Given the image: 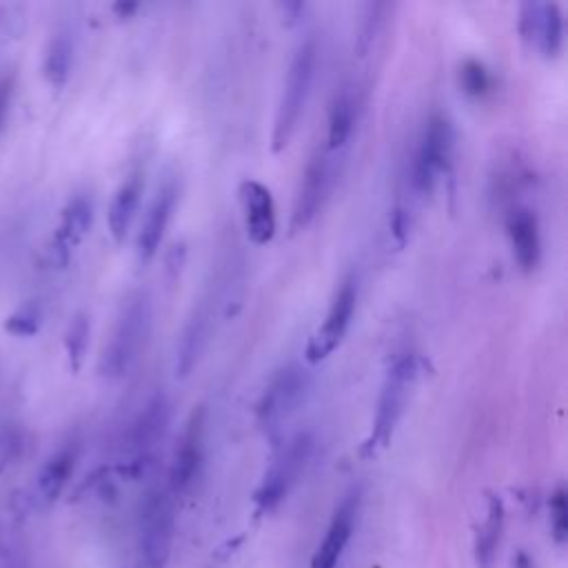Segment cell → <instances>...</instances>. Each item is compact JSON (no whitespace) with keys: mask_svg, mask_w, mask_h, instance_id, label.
Listing matches in <instances>:
<instances>
[{"mask_svg":"<svg viewBox=\"0 0 568 568\" xmlns=\"http://www.w3.org/2000/svg\"><path fill=\"white\" fill-rule=\"evenodd\" d=\"M359 508H362V493L357 488H353L351 493H346L339 504L335 506L326 532L320 539L313 557H311V568H337L348 544L351 537L357 528V519H359Z\"/></svg>","mask_w":568,"mask_h":568,"instance_id":"cell-8","label":"cell"},{"mask_svg":"<svg viewBox=\"0 0 568 568\" xmlns=\"http://www.w3.org/2000/svg\"><path fill=\"white\" fill-rule=\"evenodd\" d=\"M4 331L16 337H31L40 328V308L36 304H24L4 317Z\"/></svg>","mask_w":568,"mask_h":568,"instance_id":"cell-27","label":"cell"},{"mask_svg":"<svg viewBox=\"0 0 568 568\" xmlns=\"http://www.w3.org/2000/svg\"><path fill=\"white\" fill-rule=\"evenodd\" d=\"M326 191H328V155L326 151L317 149L306 162V169L293 202L291 231H302L315 220V215L322 209Z\"/></svg>","mask_w":568,"mask_h":568,"instance_id":"cell-12","label":"cell"},{"mask_svg":"<svg viewBox=\"0 0 568 568\" xmlns=\"http://www.w3.org/2000/svg\"><path fill=\"white\" fill-rule=\"evenodd\" d=\"M73 64V42L69 38V33H58L53 36V40L47 47V55H44V78L49 80L51 87L60 89L71 71Z\"/></svg>","mask_w":568,"mask_h":568,"instance_id":"cell-23","label":"cell"},{"mask_svg":"<svg viewBox=\"0 0 568 568\" xmlns=\"http://www.w3.org/2000/svg\"><path fill=\"white\" fill-rule=\"evenodd\" d=\"M382 9H384V4H379V2L366 4L362 24H359V33H357V55H366L377 29H379V22H382Z\"/></svg>","mask_w":568,"mask_h":568,"instance_id":"cell-28","label":"cell"},{"mask_svg":"<svg viewBox=\"0 0 568 568\" xmlns=\"http://www.w3.org/2000/svg\"><path fill=\"white\" fill-rule=\"evenodd\" d=\"M304 9V4L302 2H284L282 4V11H286L291 18L288 20H295L297 18V13Z\"/></svg>","mask_w":568,"mask_h":568,"instance_id":"cell-32","label":"cell"},{"mask_svg":"<svg viewBox=\"0 0 568 568\" xmlns=\"http://www.w3.org/2000/svg\"><path fill=\"white\" fill-rule=\"evenodd\" d=\"M504 521H506L504 501L497 495H490L484 524L479 526L477 537H475V564H477V568H493L495 566L499 544H501V537H504Z\"/></svg>","mask_w":568,"mask_h":568,"instance_id":"cell-19","label":"cell"},{"mask_svg":"<svg viewBox=\"0 0 568 568\" xmlns=\"http://www.w3.org/2000/svg\"><path fill=\"white\" fill-rule=\"evenodd\" d=\"M166 424H169V402L162 393H158L146 402V406L133 422L131 435H129V444L138 455H142V459L162 439Z\"/></svg>","mask_w":568,"mask_h":568,"instance_id":"cell-17","label":"cell"},{"mask_svg":"<svg viewBox=\"0 0 568 568\" xmlns=\"http://www.w3.org/2000/svg\"><path fill=\"white\" fill-rule=\"evenodd\" d=\"M11 93H13V75H2L0 78V131L7 120V111L11 104Z\"/></svg>","mask_w":568,"mask_h":568,"instance_id":"cell-30","label":"cell"},{"mask_svg":"<svg viewBox=\"0 0 568 568\" xmlns=\"http://www.w3.org/2000/svg\"><path fill=\"white\" fill-rule=\"evenodd\" d=\"M355 124V104L353 98L348 93V89H342L333 102H331V111H328V135H326V151H337L346 144V140L351 138Z\"/></svg>","mask_w":568,"mask_h":568,"instance_id":"cell-22","label":"cell"},{"mask_svg":"<svg viewBox=\"0 0 568 568\" xmlns=\"http://www.w3.org/2000/svg\"><path fill=\"white\" fill-rule=\"evenodd\" d=\"M206 410L197 406L182 433L180 446L175 450L171 473H169V490L171 493H186L202 473L204 466V450H206Z\"/></svg>","mask_w":568,"mask_h":568,"instance_id":"cell-10","label":"cell"},{"mask_svg":"<svg viewBox=\"0 0 568 568\" xmlns=\"http://www.w3.org/2000/svg\"><path fill=\"white\" fill-rule=\"evenodd\" d=\"M453 158V126L448 118L439 111L430 113L424 131L419 135V144L413 155V186L428 195L439 178L446 173Z\"/></svg>","mask_w":568,"mask_h":568,"instance_id":"cell-6","label":"cell"},{"mask_svg":"<svg viewBox=\"0 0 568 568\" xmlns=\"http://www.w3.org/2000/svg\"><path fill=\"white\" fill-rule=\"evenodd\" d=\"M510 568H537V566H535V559H532L526 550H517V552L513 555Z\"/></svg>","mask_w":568,"mask_h":568,"instance_id":"cell-31","label":"cell"},{"mask_svg":"<svg viewBox=\"0 0 568 568\" xmlns=\"http://www.w3.org/2000/svg\"><path fill=\"white\" fill-rule=\"evenodd\" d=\"M175 200H178V189L173 182H166L153 197V202L146 209L142 229L138 233V257L142 262H149L158 248L160 242L164 237V231L169 226L171 213L175 209Z\"/></svg>","mask_w":568,"mask_h":568,"instance_id":"cell-14","label":"cell"},{"mask_svg":"<svg viewBox=\"0 0 568 568\" xmlns=\"http://www.w3.org/2000/svg\"><path fill=\"white\" fill-rule=\"evenodd\" d=\"M355 302H357V284H355V277L348 275L339 284L322 326L317 328V333L311 337V342L306 346V359L311 364L326 359L339 346V342L344 339L348 324L353 320Z\"/></svg>","mask_w":568,"mask_h":568,"instance_id":"cell-9","label":"cell"},{"mask_svg":"<svg viewBox=\"0 0 568 568\" xmlns=\"http://www.w3.org/2000/svg\"><path fill=\"white\" fill-rule=\"evenodd\" d=\"M149 328H151V300L146 293L138 291L126 300L118 317L109 346L102 355V373L109 377L124 375L138 359L140 351L144 348Z\"/></svg>","mask_w":568,"mask_h":568,"instance_id":"cell-2","label":"cell"},{"mask_svg":"<svg viewBox=\"0 0 568 568\" xmlns=\"http://www.w3.org/2000/svg\"><path fill=\"white\" fill-rule=\"evenodd\" d=\"M459 87L470 98H481L490 91V73L479 60H464L459 67Z\"/></svg>","mask_w":568,"mask_h":568,"instance_id":"cell-25","label":"cell"},{"mask_svg":"<svg viewBox=\"0 0 568 568\" xmlns=\"http://www.w3.org/2000/svg\"><path fill=\"white\" fill-rule=\"evenodd\" d=\"M548 519H550V535L552 539L564 546L568 539V497L564 486H557L548 501Z\"/></svg>","mask_w":568,"mask_h":568,"instance_id":"cell-26","label":"cell"},{"mask_svg":"<svg viewBox=\"0 0 568 568\" xmlns=\"http://www.w3.org/2000/svg\"><path fill=\"white\" fill-rule=\"evenodd\" d=\"M113 9H115V11H120L122 16H129L131 11H135V9H138V4H133V2H129V4H122V2H118Z\"/></svg>","mask_w":568,"mask_h":568,"instance_id":"cell-33","label":"cell"},{"mask_svg":"<svg viewBox=\"0 0 568 568\" xmlns=\"http://www.w3.org/2000/svg\"><path fill=\"white\" fill-rule=\"evenodd\" d=\"M519 33L544 58H555L564 42V18L555 2H524L519 7Z\"/></svg>","mask_w":568,"mask_h":568,"instance_id":"cell-11","label":"cell"},{"mask_svg":"<svg viewBox=\"0 0 568 568\" xmlns=\"http://www.w3.org/2000/svg\"><path fill=\"white\" fill-rule=\"evenodd\" d=\"M175 532V506L171 490L153 488L140 506L138 524V566L135 568H164L171 555Z\"/></svg>","mask_w":568,"mask_h":568,"instance_id":"cell-3","label":"cell"},{"mask_svg":"<svg viewBox=\"0 0 568 568\" xmlns=\"http://www.w3.org/2000/svg\"><path fill=\"white\" fill-rule=\"evenodd\" d=\"M315 67H317V42H315V38H306L297 47V51L288 64V71H286L282 98H280L275 120H273V138H271L273 151L286 149V144L295 135V129L300 124V118H302L308 95H311Z\"/></svg>","mask_w":568,"mask_h":568,"instance_id":"cell-1","label":"cell"},{"mask_svg":"<svg viewBox=\"0 0 568 568\" xmlns=\"http://www.w3.org/2000/svg\"><path fill=\"white\" fill-rule=\"evenodd\" d=\"M204 339H206V313L202 308H197L189 317V322L180 335L178 351H175V375L186 377L193 371V366L200 357V351L204 346Z\"/></svg>","mask_w":568,"mask_h":568,"instance_id":"cell-20","label":"cell"},{"mask_svg":"<svg viewBox=\"0 0 568 568\" xmlns=\"http://www.w3.org/2000/svg\"><path fill=\"white\" fill-rule=\"evenodd\" d=\"M91 220H93V202L89 195L78 193L64 204L60 213V224L53 235V253L58 257V264H64L71 248L82 242V237L91 229Z\"/></svg>","mask_w":568,"mask_h":568,"instance_id":"cell-15","label":"cell"},{"mask_svg":"<svg viewBox=\"0 0 568 568\" xmlns=\"http://www.w3.org/2000/svg\"><path fill=\"white\" fill-rule=\"evenodd\" d=\"M408 226H410V222H408V211L402 209V206H397V209L393 211V215H390V229H393V235L397 237L399 244L406 242Z\"/></svg>","mask_w":568,"mask_h":568,"instance_id":"cell-29","label":"cell"},{"mask_svg":"<svg viewBox=\"0 0 568 568\" xmlns=\"http://www.w3.org/2000/svg\"><path fill=\"white\" fill-rule=\"evenodd\" d=\"M75 459H78V453L73 446H64L47 459V464L42 466V470L38 475V488L44 499L51 501L62 493V488L67 486V481L73 473Z\"/></svg>","mask_w":568,"mask_h":568,"instance_id":"cell-21","label":"cell"},{"mask_svg":"<svg viewBox=\"0 0 568 568\" xmlns=\"http://www.w3.org/2000/svg\"><path fill=\"white\" fill-rule=\"evenodd\" d=\"M506 229L513 246V255L524 271H532L541 257L539 222L530 209L517 206L506 217Z\"/></svg>","mask_w":568,"mask_h":568,"instance_id":"cell-16","label":"cell"},{"mask_svg":"<svg viewBox=\"0 0 568 568\" xmlns=\"http://www.w3.org/2000/svg\"><path fill=\"white\" fill-rule=\"evenodd\" d=\"M308 373L297 364L282 366L266 384L257 402V422L266 433H277L282 424L304 404Z\"/></svg>","mask_w":568,"mask_h":568,"instance_id":"cell-7","label":"cell"},{"mask_svg":"<svg viewBox=\"0 0 568 568\" xmlns=\"http://www.w3.org/2000/svg\"><path fill=\"white\" fill-rule=\"evenodd\" d=\"M415 379H417V357L415 355H402L390 364V368L386 371V377L382 382L373 428L366 439V453H375L377 448L388 446V442L395 433V426L404 413V406L408 402Z\"/></svg>","mask_w":568,"mask_h":568,"instance_id":"cell-4","label":"cell"},{"mask_svg":"<svg viewBox=\"0 0 568 568\" xmlns=\"http://www.w3.org/2000/svg\"><path fill=\"white\" fill-rule=\"evenodd\" d=\"M240 202L244 211V224L251 242L255 244H268L275 235L277 229V217H275V204L273 195L266 184L260 180L246 178L240 184Z\"/></svg>","mask_w":568,"mask_h":568,"instance_id":"cell-13","label":"cell"},{"mask_svg":"<svg viewBox=\"0 0 568 568\" xmlns=\"http://www.w3.org/2000/svg\"><path fill=\"white\" fill-rule=\"evenodd\" d=\"M87 346H89V317L84 313H78L71 320L67 335H64V348H67L71 371H80Z\"/></svg>","mask_w":568,"mask_h":568,"instance_id":"cell-24","label":"cell"},{"mask_svg":"<svg viewBox=\"0 0 568 568\" xmlns=\"http://www.w3.org/2000/svg\"><path fill=\"white\" fill-rule=\"evenodd\" d=\"M140 195H142V175L131 173L120 184L115 195L111 197V204L106 211V222H109V233L118 244L124 242V237L131 229V222H133L138 204H140Z\"/></svg>","mask_w":568,"mask_h":568,"instance_id":"cell-18","label":"cell"},{"mask_svg":"<svg viewBox=\"0 0 568 568\" xmlns=\"http://www.w3.org/2000/svg\"><path fill=\"white\" fill-rule=\"evenodd\" d=\"M311 455H313L311 433H297L286 444H282V448L268 464L255 490V506L260 513L275 510L288 497L293 486L300 481L304 468L308 466Z\"/></svg>","mask_w":568,"mask_h":568,"instance_id":"cell-5","label":"cell"}]
</instances>
